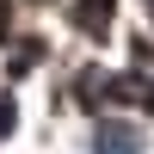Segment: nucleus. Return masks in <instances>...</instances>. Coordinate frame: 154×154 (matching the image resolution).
<instances>
[{
    "label": "nucleus",
    "instance_id": "f257e3e1",
    "mask_svg": "<svg viewBox=\"0 0 154 154\" xmlns=\"http://www.w3.org/2000/svg\"><path fill=\"white\" fill-rule=\"evenodd\" d=\"M93 154H142V136H136L130 123H105L99 142H93Z\"/></svg>",
    "mask_w": 154,
    "mask_h": 154
}]
</instances>
